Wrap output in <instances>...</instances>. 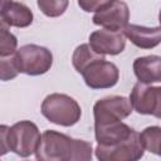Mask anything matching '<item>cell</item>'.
I'll return each instance as SVG.
<instances>
[{"instance_id":"cell-19","label":"cell","mask_w":161,"mask_h":161,"mask_svg":"<svg viewBox=\"0 0 161 161\" xmlns=\"http://www.w3.org/2000/svg\"><path fill=\"white\" fill-rule=\"evenodd\" d=\"M19 74L15 57L14 54L10 55H0V80H11Z\"/></svg>"},{"instance_id":"cell-16","label":"cell","mask_w":161,"mask_h":161,"mask_svg":"<svg viewBox=\"0 0 161 161\" xmlns=\"http://www.w3.org/2000/svg\"><path fill=\"white\" fill-rule=\"evenodd\" d=\"M140 142L145 151H150L155 155H160V141H161V127L150 126L138 133Z\"/></svg>"},{"instance_id":"cell-15","label":"cell","mask_w":161,"mask_h":161,"mask_svg":"<svg viewBox=\"0 0 161 161\" xmlns=\"http://www.w3.org/2000/svg\"><path fill=\"white\" fill-rule=\"evenodd\" d=\"M101 58H104V55H101L98 53H96L91 47L89 44H80L78 45L74 52H73V55H72V64L74 67V69L82 74V72L91 64L93 63L94 60L97 59H101Z\"/></svg>"},{"instance_id":"cell-12","label":"cell","mask_w":161,"mask_h":161,"mask_svg":"<svg viewBox=\"0 0 161 161\" xmlns=\"http://www.w3.org/2000/svg\"><path fill=\"white\" fill-rule=\"evenodd\" d=\"M135 130L122 121L109 123H94V137L98 145L109 146L126 140Z\"/></svg>"},{"instance_id":"cell-14","label":"cell","mask_w":161,"mask_h":161,"mask_svg":"<svg viewBox=\"0 0 161 161\" xmlns=\"http://www.w3.org/2000/svg\"><path fill=\"white\" fill-rule=\"evenodd\" d=\"M1 18L10 25L15 28H26L33 23V11L21 3L11 1L1 14Z\"/></svg>"},{"instance_id":"cell-8","label":"cell","mask_w":161,"mask_h":161,"mask_svg":"<svg viewBox=\"0 0 161 161\" xmlns=\"http://www.w3.org/2000/svg\"><path fill=\"white\" fill-rule=\"evenodd\" d=\"M82 75L87 87L92 89H107L118 83L119 70L114 63L101 58L91 63L82 72Z\"/></svg>"},{"instance_id":"cell-4","label":"cell","mask_w":161,"mask_h":161,"mask_svg":"<svg viewBox=\"0 0 161 161\" xmlns=\"http://www.w3.org/2000/svg\"><path fill=\"white\" fill-rule=\"evenodd\" d=\"M42 140L38 126L31 121H20L9 127L8 143L10 151L20 157H29L35 153Z\"/></svg>"},{"instance_id":"cell-13","label":"cell","mask_w":161,"mask_h":161,"mask_svg":"<svg viewBox=\"0 0 161 161\" xmlns=\"http://www.w3.org/2000/svg\"><path fill=\"white\" fill-rule=\"evenodd\" d=\"M133 73L138 82L152 84L161 80V57L145 55L133 60Z\"/></svg>"},{"instance_id":"cell-6","label":"cell","mask_w":161,"mask_h":161,"mask_svg":"<svg viewBox=\"0 0 161 161\" xmlns=\"http://www.w3.org/2000/svg\"><path fill=\"white\" fill-rule=\"evenodd\" d=\"M132 109L140 114H148L156 118L161 117V88L137 82L130 94Z\"/></svg>"},{"instance_id":"cell-7","label":"cell","mask_w":161,"mask_h":161,"mask_svg":"<svg viewBox=\"0 0 161 161\" xmlns=\"http://www.w3.org/2000/svg\"><path fill=\"white\" fill-rule=\"evenodd\" d=\"M131 113V102L123 96H107L98 99L93 106L94 123L118 122L127 118Z\"/></svg>"},{"instance_id":"cell-9","label":"cell","mask_w":161,"mask_h":161,"mask_svg":"<svg viewBox=\"0 0 161 161\" xmlns=\"http://www.w3.org/2000/svg\"><path fill=\"white\" fill-rule=\"evenodd\" d=\"M96 25L102 26L103 29L119 31L128 24L130 20V9L123 0H109L97 11L92 18Z\"/></svg>"},{"instance_id":"cell-11","label":"cell","mask_w":161,"mask_h":161,"mask_svg":"<svg viewBox=\"0 0 161 161\" xmlns=\"http://www.w3.org/2000/svg\"><path fill=\"white\" fill-rule=\"evenodd\" d=\"M122 31L133 45L141 49H152L157 47L161 40L160 26L148 28L136 24H127Z\"/></svg>"},{"instance_id":"cell-21","label":"cell","mask_w":161,"mask_h":161,"mask_svg":"<svg viewBox=\"0 0 161 161\" xmlns=\"http://www.w3.org/2000/svg\"><path fill=\"white\" fill-rule=\"evenodd\" d=\"M8 131H9V126L0 125V156H4L10 151L8 143Z\"/></svg>"},{"instance_id":"cell-20","label":"cell","mask_w":161,"mask_h":161,"mask_svg":"<svg viewBox=\"0 0 161 161\" xmlns=\"http://www.w3.org/2000/svg\"><path fill=\"white\" fill-rule=\"evenodd\" d=\"M109 0H78L79 8L86 13H94Z\"/></svg>"},{"instance_id":"cell-18","label":"cell","mask_w":161,"mask_h":161,"mask_svg":"<svg viewBox=\"0 0 161 161\" xmlns=\"http://www.w3.org/2000/svg\"><path fill=\"white\" fill-rule=\"evenodd\" d=\"M36 4L45 16L58 18L65 13L69 0H36Z\"/></svg>"},{"instance_id":"cell-5","label":"cell","mask_w":161,"mask_h":161,"mask_svg":"<svg viewBox=\"0 0 161 161\" xmlns=\"http://www.w3.org/2000/svg\"><path fill=\"white\" fill-rule=\"evenodd\" d=\"M94 152L101 161H137L143 156L145 150L140 142L138 132L133 131L126 140L114 145H97Z\"/></svg>"},{"instance_id":"cell-10","label":"cell","mask_w":161,"mask_h":161,"mask_svg":"<svg viewBox=\"0 0 161 161\" xmlns=\"http://www.w3.org/2000/svg\"><path fill=\"white\" fill-rule=\"evenodd\" d=\"M89 47L101 55H117L126 48V36L122 30L99 29L89 35Z\"/></svg>"},{"instance_id":"cell-3","label":"cell","mask_w":161,"mask_h":161,"mask_svg":"<svg viewBox=\"0 0 161 161\" xmlns=\"http://www.w3.org/2000/svg\"><path fill=\"white\" fill-rule=\"evenodd\" d=\"M19 73L26 75H42L50 70L53 65L52 52L42 45L26 44L14 53Z\"/></svg>"},{"instance_id":"cell-22","label":"cell","mask_w":161,"mask_h":161,"mask_svg":"<svg viewBox=\"0 0 161 161\" xmlns=\"http://www.w3.org/2000/svg\"><path fill=\"white\" fill-rule=\"evenodd\" d=\"M13 0H0V15L3 14V11L5 10V8L11 3Z\"/></svg>"},{"instance_id":"cell-1","label":"cell","mask_w":161,"mask_h":161,"mask_svg":"<svg viewBox=\"0 0 161 161\" xmlns=\"http://www.w3.org/2000/svg\"><path fill=\"white\" fill-rule=\"evenodd\" d=\"M92 153V143L54 130H47L42 135L35 157L40 161H89Z\"/></svg>"},{"instance_id":"cell-17","label":"cell","mask_w":161,"mask_h":161,"mask_svg":"<svg viewBox=\"0 0 161 161\" xmlns=\"http://www.w3.org/2000/svg\"><path fill=\"white\" fill-rule=\"evenodd\" d=\"M18 49V39L10 31V25L0 15V55L14 54Z\"/></svg>"},{"instance_id":"cell-2","label":"cell","mask_w":161,"mask_h":161,"mask_svg":"<svg viewBox=\"0 0 161 161\" xmlns=\"http://www.w3.org/2000/svg\"><path fill=\"white\" fill-rule=\"evenodd\" d=\"M40 111L49 122L63 127L74 126L82 117V108L78 102L64 93L48 94L42 103Z\"/></svg>"}]
</instances>
